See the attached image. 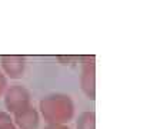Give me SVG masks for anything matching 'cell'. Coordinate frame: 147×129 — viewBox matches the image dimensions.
<instances>
[{
	"label": "cell",
	"mask_w": 147,
	"mask_h": 129,
	"mask_svg": "<svg viewBox=\"0 0 147 129\" xmlns=\"http://www.w3.org/2000/svg\"><path fill=\"white\" fill-rule=\"evenodd\" d=\"M40 112L49 125H63L71 119L74 113V105L70 96L53 93L40 100Z\"/></svg>",
	"instance_id": "cell-1"
},
{
	"label": "cell",
	"mask_w": 147,
	"mask_h": 129,
	"mask_svg": "<svg viewBox=\"0 0 147 129\" xmlns=\"http://www.w3.org/2000/svg\"><path fill=\"white\" fill-rule=\"evenodd\" d=\"M4 103L9 112L16 113L30 106V93L22 85H13L4 90Z\"/></svg>",
	"instance_id": "cell-2"
},
{
	"label": "cell",
	"mask_w": 147,
	"mask_h": 129,
	"mask_svg": "<svg viewBox=\"0 0 147 129\" xmlns=\"http://www.w3.org/2000/svg\"><path fill=\"white\" fill-rule=\"evenodd\" d=\"M82 62V75H80V86L87 98L94 99L96 92V62L94 56H82L79 57Z\"/></svg>",
	"instance_id": "cell-3"
},
{
	"label": "cell",
	"mask_w": 147,
	"mask_h": 129,
	"mask_svg": "<svg viewBox=\"0 0 147 129\" xmlns=\"http://www.w3.org/2000/svg\"><path fill=\"white\" fill-rule=\"evenodd\" d=\"M1 72L6 78L10 79H20L24 73L26 68V57L20 55H4L0 57Z\"/></svg>",
	"instance_id": "cell-4"
},
{
	"label": "cell",
	"mask_w": 147,
	"mask_h": 129,
	"mask_svg": "<svg viewBox=\"0 0 147 129\" xmlns=\"http://www.w3.org/2000/svg\"><path fill=\"white\" fill-rule=\"evenodd\" d=\"M13 115L17 129H37L39 126V113L33 106H27Z\"/></svg>",
	"instance_id": "cell-5"
},
{
	"label": "cell",
	"mask_w": 147,
	"mask_h": 129,
	"mask_svg": "<svg viewBox=\"0 0 147 129\" xmlns=\"http://www.w3.org/2000/svg\"><path fill=\"white\" fill-rule=\"evenodd\" d=\"M77 129H94V113L83 112L77 121Z\"/></svg>",
	"instance_id": "cell-6"
},
{
	"label": "cell",
	"mask_w": 147,
	"mask_h": 129,
	"mask_svg": "<svg viewBox=\"0 0 147 129\" xmlns=\"http://www.w3.org/2000/svg\"><path fill=\"white\" fill-rule=\"evenodd\" d=\"M0 129H17L9 113L0 112Z\"/></svg>",
	"instance_id": "cell-7"
},
{
	"label": "cell",
	"mask_w": 147,
	"mask_h": 129,
	"mask_svg": "<svg viewBox=\"0 0 147 129\" xmlns=\"http://www.w3.org/2000/svg\"><path fill=\"white\" fill-rule=\"evenodd\" d=\"M6 89H7V78H6L4 73L0 70V95L4 93Z\"/></svg>",
	"instance_id": "cell-8"
},
{
	"label": "cell",
	"mask_w": 147,
	"mask_h": 129,
	"mask_svg": "<svg viewBox=\"0 0 147 129\" xmlns=\"http://www.w3.org/2000/svg\"><path fill=\"white\" fill-rule=\"evenodd\" d=\"M76 59H77L76 56H59V60L63 62V65H73L71 62Z\"/></svg>",
	"instance_id": "cell-9"
},
{
	"label": "cell",
	"mask_w": 147,
	"mask_h": 129,
	"mask_svg": "<svg viewBox=\"0 0 147 129\" xmlns=\"http://www.w3.org/2000/svg\"><path fill=\"white\" fill-rule=\"evenodd\" d=\"M45 129H69V128L64 126V125H47Z\"/></svg>",
	"instance_id": "cell-10"
}]
</instances>
